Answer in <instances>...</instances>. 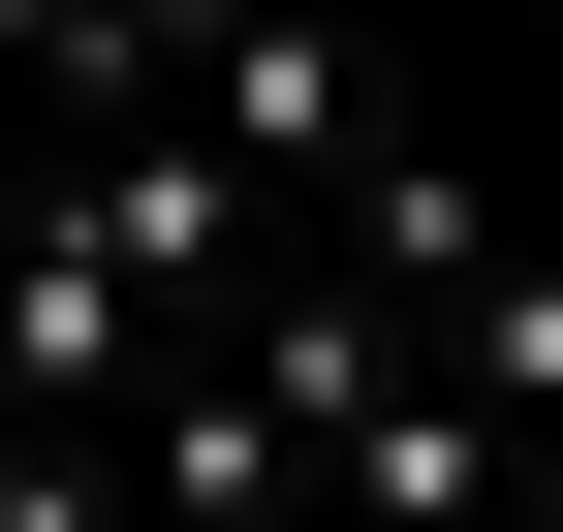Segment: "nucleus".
Segmentation results:
<instances>
[{"instance_id":"nucleus-1","label":"nucleus","mask_w":563,"mask_h":532,"mask_svg":"<svg viewBox=\"0 0 563 532\" xmlns=\"http://www.w3.org/2000/svg\"><path fill=\"white\" fill-rule=\"evenodd\" d=\"M157 125H188V157H220L251 220H282V188H344V157H407V63L344 32V0H220V32H188V95H157Z\"/></svg>"},{"instance_id":"nucleus-2","label":"nucleus","mask_w":563,"mask_h":532,"mask_svg":"<svg viewBox=\"0 0 563 532\" xmlns=\"http://www.w3.org/2000/svg\"><path fill=\"white\" fill-rule=\"evenodd\" d=\"M157 408V282L95 188H0V439H125Z\"/></svg>"},{"instance_id":"nucleus-3","label":"nucleus","mask_w":563,"mask_h":532,"mask_svg":"<svg viewBox=\"0 0 563 532\" xmlns=\"http://www.w3.org/2000/svg\"><path fill=\"white\" fill-rule=\"evenodd\" d=\"M407 345H439V376H470V408H501V439H563V251L501 220V251H470L439 313H407Z\"/></svg>"},{"instance_id":"nucleus-4","label":"nucleus","mask_w":563,"mask_h":532,"mask_svg":"<svg viewBox=\"0 0 563 532\" xmlns=\"http://www.w3.org/2000/svg\"><path fill=\"white\" fill-rule=\"evenodd\" d=\"M95 32H125V95H188V32H220V0H95Z\"/></svg>"},{"instance_id":"nucleus-5","label":"nucleus","mask_w":563,"mask_h":532,"mask_svg":"<svg viewBox=\"0 0 563 532\" xmlns=\"http://www.w3.org/2000/svg\"><path fill=\"white\" fill-rule=\"evenodd\" d=\"M0 188H32V95H0Z\"/></svg>"}]
</instances>
